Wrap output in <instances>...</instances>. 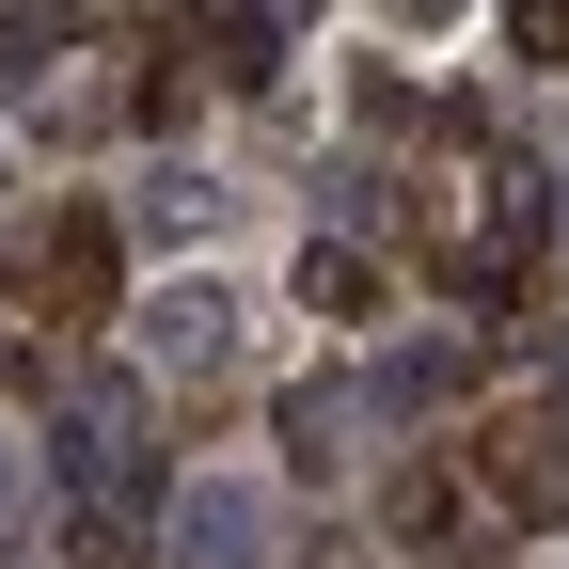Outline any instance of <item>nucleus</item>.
Returning <instances> with one entry per match:
<instances>
[{"label": "nucleus", "instance_id": "obj_1", "mask_svg": "<svg viewBox=\"0 0 569 569\" xmlns=\"http://www.w3.org/2000/svg\"><path fill=\"white\" fill-rule=\"evenodd\" d=\"M159 553L174 569H269V490L253 475H190L174 507H159Z\"/></svg>", "mask_w": 569, "mask_h": 569}, {"label": "nucleus", "instance_id": "obj_2", "mask_svg": "<svg viewBox=\"0 0 569 569\" xmlns=\"http://www.w3.org/2000/svg\"><path fill=\"white\" fill-rule=\"evenodd\" d=\"M127 332H142V365H159V380H206V365L238 348V301H222V284L190 269V284H159V301H142Z\"/></svg>", "mask_w": 569, "mask_h": 569}, {"label": "nucleus", "instance_id": "obj_3", "mask_svg": "<svg viewBox=\"0 0 569 569\" xmlns=\"http://www.w3.org/2000/svg\"><path fill=\"white\" fill-rule=\"evenodd\" d=\"M174 17L206 32V80H222V96H269L284 80V17H269V0H174Z\"/></svg>", "mask_w": 569, "mask_h": 569}, {"label": "nucleus", "instance_id": "obj_4", "mask_svg": "<svg viewBox=\"0 0 569 569\" xmlns=\"http://www.w3.org/2000/svg\"><path fill=\"white\" fill-rule=\"evenodd\" d=\"M111 269H127V238L96 222V206H63V222L32 238V284H48L63 317H111Z\"/></svg>", "mask_w": 569, "mask_h": 569}, {"label": "nucleus", "instance_id": "obj_5", "mask_svg": "<svg viewBox=\"0 0 569 569\" xmlns=\"http://www.w3.org/2000/svg\"><path fill=\"white\" fill-rule=\"evenodd\" d=\"M475 459H490V490H507L522 522H569V411H553V427H490Z\"/></svg>", "mask_w": 569, "mask_h": 569}, {"label": "nucleus", "instance_id": "obj_6", "mask_svg": "<svg viewBox=\"0 0 569 569\" xmlns=\"http://www.w3.org/2000/svg\"><path fill=\"white\" fill-rule=\"evenodd\" d=\"M459 380H475V348H459V332H427V348H396V365L365 380V427H427Z\"/></svg>", "mask_w": 569, "mask_h": 569}, {"label": "nucleus", "instance_id": "obj_7", "mask_svg": "<svg viewBox=\"0 0 569 569\" xmlns=\"http://www.w3.org/2000/svg\"><path fill=\"white\" fill-rule=\"evenodd\" d=\"M127 222L159 238V253H190L206 222H222V174H206V159H159V174H142V206H127Z\"/></svg>", "mask_w": 569, "mask_h": 569}, {"label": "nucleus", "instance_id": "obj_8", "mask_svg": "<svg viewBox=\"0 0 569 569\" xmlns=\"http://www.w3.org/2000/svg\"><path fill=\"white\" fill-rule=\"evenodd\" d=\"M348 427H365V396H348V380H301V396H284V459L332 475V459H348Z\"/></svg>", "mask_w": 569, "mask_h": 569}, {"label": "nucleus", "instance_id": "obj_9", "mask_svg": "<svg viewBox=\"0 0 569 569\" xmlns=\"http://www.w3.org/2000/svg\"><path fill=\"white\" fill-rule=\"evenodd\" d=\"M301 301H317V317H365V301H380V269H365V253H348V238H332V253L301 238Z\"/></svg>", "mask_w": 569, "mask_h": 569}, {"label": "nucleus", "instance_id": "obj_10", "mask_svg": "<svg viewBox=\"0 0 569 569\" xmlns=\"http://www.w3.org/2000/svg\"><path fill=\"white\" fill-rule=\"evenodd\" d=\"M48 48H63V17H0V111L48 80Z\"/></svg>", "mask_w": 569, "mask_h": 569}, {"label": "nucleus", "instance_id": "obj_11", "mask_svg": "<svg viewBox=\"0 0 569 569\" xmlns=\"http://www.w3.org/2000/svg\"><path fill=\"white\" fill-rule=\"evenodd\" d=\"M32 380H48V365H32V332H0V396H32Z\"/></svg>", "mask_w": 569, "mask_h": 569}, {"label": "nucleus", "instance_id": "obj_12", "mask_svg": "<svg viewBox=\"0 0 569 569\" xmlns=\"http://www.w3.org/2000/svg\"><path fill=\"white\" fill-rule=\"evenodd\" d=\"M396 17H411V32H443V17H475V0H396Z\"/></svg>", "mask_w": 569, "mask_h": 569}, {"label": "nucleus", "instance_id": "obj_13", "mask_svg": "<svg viewBox=\"0 0 569 569\" xmlns=\"http://www.w3.org/2000/svg\"><path fill=\"white\" fill-rule=\"evenodd\" d=\"M553 411H569V332H553Z\"/></svg>", "mask_w": 569, "mask_h": 569}, {"label": "nucleus", "instance_id": "obj_14", "mask_svg": "<svg viewBox=\"0 0 569 569\" xmlns=\"http://www.w3.org/2000/svg\"><path fill=\"white\" fill-rule=\"evenodd\" d=\"M0 507H17V443H0Z\"/></svg>", "mask_w": 569, "mask_h": 569}, {"label": "nucleus", "instance_id": "obj_15", "mask_svg": "<svg viewBox=\"0 0 569 569\" xmlns=\"http://www.w3.org/2000/svg\"><path fill=\"white\" fill-rule=\"evenodd\" d=\"M553 206H569V174H553Z\"/></svg>", "mask_w": 569, "mask_h": 569}, {"label": "nucleus", "instance_id": "obj_16", "mask_svg": "<svg viewBox=\"0 0 569 569\" xmlns=\"http://www.w3.org/2000/svg\"><path fill=\"white\" fill-rule=\"evenodd\" d=\"M0 569H17V553H0Z\"/></svg>", "mask_w": 569, "mask_h": 569}]
</instances>
